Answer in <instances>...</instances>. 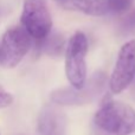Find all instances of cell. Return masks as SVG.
Wrapping results in <instances>:
<instances>
[{"label":"cell","instance_id":"1","mask_svg":"<svg viewBox=\"0 0 135 135\" xmlns=\"http://www.w3.org/2000/svg\"><path fill=\"white\" fill-rule=\"evenodd\" d=\"M95 124L112 135L135 133V109L119 101H107L95 115Z\"/></svg>","mask_w":135,"mask_h":135},{"label":"cell","instance_id":"2","mask_svg":"<svg viewBox=\"0 0 135 135\" xmlns=\"http://www.w3.org/2000/svg\"><path fill=\"white\" fill-rule=\"evenodd\" d=\"M88 38L81 31L71 36L65 49V74L68 81L75 88L86 83V54Z\"/></svg>","mask_w":135,"mask_h":135},{"label":"cell","instance_id":"3","mask_svg":"<svg viewBox=\"0 0 135 135\" xmlns=\"http://www.w3.org/2000/svg\"><path fill=\"white\" fill-rule=\"evenodd\" d=\"M31 45L32 36L23 25L8 28L0 43V65L6 69L16 68L26 56Z\"/></svg>","mask_w":135,"mask_h":135},{"label":"cell","instance_id":"4","mask_svg":"<svg viewBox=\"0 0 135 135\" xmlns=\"http://www.w3.org/2000/svg\"><path fill=\"white\" fill-rule=\"evenodd\" d=\"M20 21L32 38L40 40L46 37L52 30V17L46 0H25Z\"/></svg>","mask_w":135,"mask_h":135},{"label":"cell","instance_id":"5","mask_svg":"<svg viewBox=\"0 0 135 135\" xmlns=\"http://www.w3.org/2000/svg\"><path fill=\"white\" fill-rule=\"evenodd\" d=\"M105 77L96 72L82 88H62L51 93V100L59 105H84L93 102L104 88Z\"/></svg>","mask_w":135,"mask_h":135},{"label":"cell","instance_id":"6","mask_svg":"<svg viewBox=\"0 0 135 135\" xmlns=\"http://www.w3.org/2000/svg\"><path fill=\"white\" fill-rule=\"evenodd\" d=\"M135 77V39L122 45L117 55L114 70L109 79V88L113 94H121L129 86Z\"/></svg>","mask_w":135,"mask_h":135},{"label":"cell","instance_id":"7","mask_svg":"<svg viewBox=\"0 0 135 135\" xmlns=\"http://www.w3.org/2000/svg\"><path fill=\"white\" fill-rule=\"evenodd\" d=\"M37 127L40 135H66V117L61 109L45 105L38 116Z\"/></svg>","mask_w":135,"mask_h":135},{"label":"cell","instance_id":"8","mask_svg":"<svg viewBox=\"0 0 135 135\" xmlns=\"http://www.w3.org/2000/svg\"><path fill=\"white\" fill-rule=\"evenodd\" d=\"M61 8L79 12L91 17H102L109 13L108 0H54Z\"/></svg>","mask_w":135,"mask_h":135},{"label":"cell","instance_id":"9","mask_svg":"<svg viewBox=\"0 0 135 135\" xmlns=\"http://www.w3.org/2000/svg\"><path fill=\"white\" fill-rule=\"evenodd\" d=\"M39 47H40V51L44 52L47 56L59 57V56H62L64 52L65 40H64V37L61 33L50 32L45 38L40 39Z\"/></svg>","mask_w":135,"mask_h":135},{"label":"cell","instance_id":"10","mask_svg":"<svg viewBox=\"0 0 135 135\" xmlns=\"http://www.w3.org/2000/svg\"><path fill=\"white\" fill-rule=\"evenodd\" d=\"M134 4V0H108L109 12L116 14H122L128 12Z\"/></svg>","mask_w":135,"mask_h":135},{"label":"cell","instance_id":"11","mask_svg":"<svg viewBox=\"0 0 135 135\" xmlns=\"http://www.w3.org/2000/svg\"><path fill=\"white\" fill-rule=\"evenodd\" d=\"M122 30H124L126 32H134L135 31V8L124 18L123 23H122Z\"/></svg>","mask_w":135,"mask_h":135},{"label":"cell","instance_id":"12","mask_svg":"<svg viewBox=\"0 0 135 135\" xmlns=\"http://www.w3.org/2000/svg\"><path fill=\"white\" fill-rule=\"evenodd\" d=\"M12 102H13V96L0 85V109L9 107L12 104Z\"/></svg>","mask_w":135,"mask_h":135}]
</instances>
